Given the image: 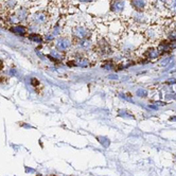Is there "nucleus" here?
<instances>
[{
    "mask_svg": "<svg viewBox=\"0 0 176 176\" xmlns=\"http://www.w3.org/2000/svg\"><path fill=\"white\" fill-rule=\"evenodd\" d=\"M56 45H57V48L66 49L70 46V41H69V39H67V38H59V41H57Z\"/></svg>",
    "mask_w": 176,
    "mask_h": 176,
    "instance_id": "nucleus-1",
    "label": "nucleus"
},
{
    "mask_svg": "<svg viewBox=\"0 0 176 176\" xmlns=\"http://www.w3.org/2000/svg\"><path fill=\"white\" fill-rule=\"evenodd\" d=\"M34 20L36 21V22H44L45 20H46V16H45V14H43V13H38V14H35Z\"/></svg>",
    "mask_w": 176,
    "mask_h": 176,
    "instance_id": "nucleus-2",
    "label": "nucleus"
},
{
    "mask_svg": "<svg viewBox=\"0 0 176 176\" xmlns=\"http://www.w3.org/2000/svg\"><path fill=\"white\" fill-rule=\"evenodd\" d=\"M123 8V3L120 1H118V0H116L115 2H113V11H119L121 10V9Z\"/></svg>",
    "mask_w": 176,
    "mask_h": 176,
    "instance_id": "nucleus-3",
    "label": "nucleus"
},
{
    "mask_svg": "<svg viewBox=\"0 0 176 176\" xmlns=\"http://www.w3.org/2000/svg\"><path fill=\"white\" fill-rule=\"evenodd\" d=\"M12 30L14 31L15 33H18V34H24V32H26L24 28H22V27H17V28H13Z\"/></svg>",
    "mask_w": 176,
    "mask_h": 176,
    "instance_id": "nucleus-4",
    "label": "nucleus"
},
{
    "mask_svg": "<svg viewBox=\"0 0 176 176\" xmlns=\"http://www.w3.org/2000/svg\"><path fill=\"white\" fill-rule=\"evenodd\" d=\"M137 95L141 98H145L148 95V91L145 89H139V90H137Z\"/></svg>",
    "mask_w": 176,
    "mask_h": 176,
    "instance_id": "nucleus-5",
    "label": "nucleus"
},
{
    "mask_svg": "<svg viewBox=\"0 0 176 176\" xmlns=\"http://www.w3.org/2000/svg\"><path fill=\"white\" fill-rule=\"evenodd\" d=\"M30 38L33 39V41H41V38H39V36H37V35H30Z\"/></svg>",
    "mask_w": 176,
    "mask_h": 176,
    "instance_id": "nucleus-6",
    "label": "nucleus"
},
{
    "mask_svg": "<svg viewBox=\"0 0 176 176\" xmlns=\"http://www.w3.org/2000/svg\"><path fill=\"white\" fill-rule=\"evenodd\" d=\"M31 84L34 85V86H37V85H38V81H37L36 79H32V80H31Z\"/></svg>",
    "mask_w": 176,
    "mask_h": 176,
    "instance_id": "nucleus-7",
    "label": "nucleus"
},
{
    "mask_svg": "<svg viewBox=\"0 0 176 176\" xmlns=\"http://www.w3.org/2000/svg\"><path fill=\"white\" fill-rule=\"evenodd\" d=\"M3 68V64H2V62H0V70Z\"/></svg>",
    "mask_w": 176,
    "mask_h": 176,
    "instance_id": "nucleus-8",
    "label": "nucleus"
},
{
    "mask_svg": "<svg viewBox=\"0 0 176 176\" xmlns=\"http://www.w3.org/2000/svg\"><path fill=\"white\" fill-rule=\"evenodd\" d=\"M82 1H87V0H82Z\"/></svg>",
    "mask_w": 176,
    "mask_h": 176,
    "instance_id": "nucleus-9",
    "label": "nucleus"
}]
</instances>
